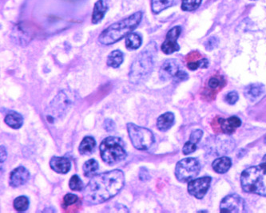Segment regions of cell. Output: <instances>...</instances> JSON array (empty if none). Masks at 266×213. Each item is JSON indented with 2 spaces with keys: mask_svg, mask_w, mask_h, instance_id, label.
<instances>
[{
  "mask_svg": "<svg viewBox=\"0 0 266 213\" xmlns=\"http://www.w3.org/2000/svg\"><path fill=\"white\" fill-rule=\"evenodd\" d=\"M125 185L123 171H112L96 174L83 189V200L89 205H100L117 195Z\"/></svg>",
  "mask_w": 266,
  "mask_h": 213,
  "instance_id": "6da1fadb",
  "label": "cell"
},
{
  "mask_svg": "<svg viewBox=\"0 0 266 213\" xmlns=\"http://www.w3.org/2000/svg\"><path fill=\"white\" fill-rule=\"evenodd\" d=\"M156 54L157 46L154 42H150L139 53L131 65L129 73L130 83L134 85L141 84L149 78L154 67Z\"/></svg>",
  "mask_w": 266,
  "mask_h": 213,
  "instance_id": "7a4b0ae2",
  "label": "cell"
},
{
  "mask_svg": "<svg viewBox=\"0 0 266 213\" xmlns=\"http://www.w3.org/2000/svg\"><path fill=\"white\" fill-rule=\"evenodd\" d=\"M142 15V12L138 11L111 25L99 35V42L103 45L109 46L128 36L140 24Z\"/></svg>",
  "mask_w": 266,
  "mask_h": 213,
  "instance_id": "3957f363",
  "label": "cell"
},
{
  "mask_svg": "<svg viewBox=\"0 0 266 213\" xmlns=\"http://www.w3.org/2000/svg\"><path fill=\"white\" fill-rule=\"evenodd\" d=\"M241 184L246 193L266 197V155L260 165L249 168L242 173Z\"/></svg>",
  "mask_w": 266,
  "mask_h": 213,
  "instance_id": "277c9868",
  "label": "cell"
},
{
  "mask_svg": "<svg viewBox=\"0 0 266 213\" xmlns=\"http://www.w3.org/2000/svg\"><path fill=\"white\" fill-rule=\"evenodd\" d=\"M102 159L109 165H115L125 160L127 153L125 144L118 137H108L102 141L99 147Z\"/></svg>",
  "mask_w": 266,
  "mask_h": 213,
  "instance_id": "5b68a950",
  "label": "cell"
},
{
  "mask_svg": "<svg viewBox=\"0 0 266 213\" xmlns=\"http://www.w3.org/2000/svg\"><path fill=\"white\" fill-rule=\"evenodd\" d=\"M74 93L67 91H60L50 103L45 110V116L47 121L54 123L64 117L75 102Z\"/></svg>",
  "mask_w": 266,
  "mask_h": 213,
  "instance_id": "8992f818",
  "label": "cell"
},
{
  "mask_svg": "<svg viewBox=\"0 0 266 213\" xmlns=\"http://www.w3.org/2000/svg\"><path fill=\"white\" fill-rule=\"evenodd\" d=\"M127 131L131 143L138 150H148L154 142L153 133L146 128L137 126L133 123H128Z\"/></svg>",
  "mask_w": 266,
  "mask_h": 213,
  "instance_id": "52a82bcc",
  "label": "cell"
},
{
  "mask_svg": "<svg viewBox=\"0 0 266 213\" xmlns=\"http://www.w3.org/2000/svg\"><path fill=\"white\" fill-rule=\"evenodd\" d=\"M201 170V165L197 159L185 158L176 165L175 175L181 182H188L194 180Z\"/></svg>",
  "mask_w": 266,
  "mask_h": 213,
  "instance_id": "ba28073f",
  "label": "cell"
},
{
  "mask_svg": "<svg viewBox=\"0 0 266 213\" xmlns=\"http://www.w3.org/2000/svg\"><path fill=\"white\" fill-rule=\"evenodd\" d=\"M235 147V141L230 137L221 136L212 138L207 142V150L214 154L223 155L230 153Z\"/></svg>",
  "mask_w": 266,
  "mask_h": 213,
  "instance_id": "9c48e42d",
  "label": "cell"
},
{
  "mask_svg": "<svg viewBox=\"0 0 266 213\" xmlns=\"http://www.w3.org/2000/svg\"><path fill=\"white\" fill-rule=\"evenodd\" d=\"M220 210L223 213H241L245 212V202L238 194H231L222 200Z\"/></svg>",
  "mask_w": 266,
  "mask_h": 213,
  "instance_id": "30bf717a",
  "label": "cell"
},
{
  "mask_svg": "<svg viewBox=\"0 0 266 213\" xmlns=\"http://www.w3.org/2000/svg\"><path fill=\"white\" fill-rule=\"evenodd\" d=\"M211 178L209 177H202L198 179L192 180L188 185V192L190 195L198 199H202L210 188Z\"/></svg>",
  "mask_w": 266,
  "mask_h": 213,
  "instance_id": "8fae6325",
  "label": "cell"
},
{
  "mask_svg": "<svg viewBox=\"0 0 266 213\" xmlns=\"http://www.w3.org/2000/svg\"><path fill=\"white\" fill-rule=\"evenodd\" d=\"M181 32V26H174L168 31L165 42L161 45V50L165 55H170L179 50V45L177 44V40Z\"/></svg>",
  "mask_w": 266,
  "mask_h": 213,
  "instance_id": "7c38bea8",
  "label": "cell"
},
{
  "mask_svg": "<svg viewBox=\"0 0 266 213\" xmlns=\"http://www.w3.org/2000/svg\"><path fill=\"white\" fill-rule=\"evenodd\" d=\"M30 178V173L25 167L19 166L14 169L10 175V186L13 188H18L25 185Z\"/></svg>",
  "mask_w": 266,
  "mask_h": 213,
  "instance_id": "4fadbf2b",
  "label": "cell"
},
{
  "mask_svg": "<svg viewBox=\"0 0 266 213\" xmlns=\"http://www.w3.org/2000/svg\"><path fill=\"white\" fill-rule=\"evenodd\" d=\"M179 69V65L174 59H167L161 66L159 78L161 81H167L175 76Z\"/></svg>",
  "mask_w": 266,
  "mask_h": 213,
  "instance_id": "5bb4252c",
  "label": "cell"
},
{
  "mask_svg": "<svg viewBox=\"0 0 266 213\" xmlns=\"http://www.w3.org/2000/svg\"><path fill=\"white\" fill-rule=\"evenodd\" d=\"M218 127L221 131L226 134H231L235 129L242 125L240 119L237 117H230L228 119L218 118Z\"/></svg>",
  "mask_w": 266,
  "mask_h": 213,
  "instance_id": "9a60e30c",
  "label": "cell"
},
{
  "mask_svg": "<svg viewBox=\"0 0 266 213\" xmlns=\"http://www.w3.org/2000/svg\"><path fill=\"white\" fill-rule=\"evenodd\" d=\"M50 166L56 173L66 174L70 171L71 163L67 157H53L50 161Z\"/></svg>",
  "mask_w": 266,
  "mask_h": 213,
  "instance_id": "2e32d148",
  "label": "cell"
},
{
  "mask_svg": "<svg viewBox=\"0 0 266 213\" xmlns=\"http://www.w3.org/2000/svg\"><path fill=\"white\" fill-rule=\"evenodd\" d=\"M107 9H108V6L104 0H99L95 2L93 14H92V22L94 24H98L103 20V18H104L107 13Z\"/></svg>",
  "mask_w": 266,
  "mask_h": 213,
  "instance_id": "e0dca14e",
  "label": "cell"
},
{
  "mask_svg": "<svg viewBox=\"0 0 266 213\" xmlns=\"http://www.w3.org/2000/svg\"><path fill=\"white\" fill-rule=\"evenodd\" d=\"M4 122L12 129H20L23 125V117L15 111H10L5 117Z\"/></svg>",
  "mask_w": 266,
  "mask_h": 213,
  "instance_id": "ac0fdd59",
  "label": "cell"
},
{
  "mask_svg": "<svg viewBox=\"0 0 266 213\" xmlns=\"http://www.w3.org/2000/svg\"><path fill=\"white\" fill-rule=\"evenodd\" d=\"M174 122V115L170 112L161 115L157 121V129L165 132L171 128Z\"/></svg>",
  "mask_w": 266,
  "mask_h": 213,
  "instance_id": "d6986e66",
  "label": "cell"
},
{
  "mask_svg": "<svg viewBox=\"0 0 266 213\" xmlns=\"http://www.w3.org/2000/svg\"><path fill=\"white\" fill-rule=\"evenodd\" d=\"M264 92V85L254 83V84L249 85L248 87H246L245 95L250 100H255L262 96Z\"/></svg>",
  "mask_w": 266,
  "mask_h": 213,
  "instance_id": "ffe728a7",
  "label": "cell"
},
{
  "mask_svg": "<svg viewBox=\"0 0 266 213\" xmlns=\"http://www.w3.org/2000/svg\"><path fill=\"white\" fill-rule=\"evenodd\" d=\"M96 147V141L92 137H85L79 147L81 155H91Z\"/></svg>",
  "mask_w": 266,
  "mask_h": 213,
  "instance_id": "44dd1931",
  "label": "cell"
},
{
  "mask_svg": "<svg viewBox=\"0 0 266 213\" xmlns=\"http://www.w3.org/2000/svg\"><path fill=\"white\" fill-rule=\"evenodd\" d=\"M177 3V0H151V9L154 14L169 8Z\"/></svg>",
  "mask_w": 266,
  "mask_h": 213,
  "instance_id": "7402d4cb",
  "label": "cell"
},
{
  "mask_svg": "<svg viewBox=\"0 0 266 213\" xmlns=\"http://www.w3.org/2000/svg\"><path fill=\"white\" fill-rule=\"evenodd\" d=\"M231 167V160L227 157L216 159L213 163L214 171L218 173H226Z\"/></svg>",
  "mask_w": 266,
  "mask_h": 213,
  "instance_id": "603a6c76",
  "label": "cell"
},
{
  "mask_svg": "<svg viewBox=\"0 0 266 213\" xmlns=\"http://www.w3.org/2000/svg\"><path fill=\"white\" fill-rule=\"evenodd\" d=\"M123 62V53L121 50H114L107 58V66L112 68H118Z\"/></svg>",
  "mask_w": 266,
  "mask_h": 213,
  "instance_id": "cb8c5ba5",
  "label": "cell"
},
{
  "mask_svg": "<svg viewBox=\"0 0 266 213\" xmlns=\"http://www.w3.org/2000/svg\"><path fill=\"white\" fill-rule=\"evenodd\" d=\"M99 169V165L98 161L95 159H90L83 165V173H84L85 177H93L94 176L96 175Z\"/></svg>",
  "mask_w": 266,
  "mask_h": 213,
  "instance_id": "d4e9b609",
  "label": "cell"
},
{
  "mask_svg": "<svg viewBox=\"0 0 266 213\" xmlns=\"http://www.w3.org/2000/svg\"><path fill=\"white\" fill-rule=\"evenodd\" d=\"M141 37L137 33H131L126 38V46L128 50H137L141 45Z\"/></svg>",
  "mask_w": 266,
  "mask_h": 213,
  "instance_id": "484cf974",
  "label": "cell"
},
{
  "mask_svg": "<svg viewBox=\"0 0 266 213\" xmlns=\"http://www.w3.org/2000/svg\"><path fill=\"white\" fill-rule=\"evenodd\" d=\"M28 198L24 196H20L17 197L16 199L14 201V209L18 212H25L29 208Z\"/></svg>",
  "mask_w": 266,
  "mask_h": 213,
  "instance_id": "4316f807",
  "label": "cell"
},
{
  "mask_svg": "<svg viewBox=\"0 0 266 213\" xmlns=\"http://www.w3.org/2000/svg\"><path fill=\"white\" fill-rule=\"evenodd\" d=\"M202 0H182V9L185 11H192L198 8Z\"/></svg>",
  "mask_w": 266,
  "mask_h": 213,
  "instance_id": "83f0119b",
  "label": "cell"
},
{
  "mask_svg": "<svg viewBox=\"0 0 266 213\" xmlns=\"http://www.w3.org/2000/svg\"><path fill=\"white\" fill-rule=\"evenodd\" d=\"M69 187L73 191H81L83 190L84 186H83V181L80 179V177L78 175H74L70 180Z\"/></svg>",
  "mask_w": 266,
  "mask_h": 213,
  "instance_id": "f1b7e54d",
  "label": "cell"
},
{
  "mask_svg": "<svg viewBox=\"0 0 266 213\" xmlns=\"http://www.w3.org/2000/svg\"><path fill=\"white\" fill-rule=\"evenodd\" d=\"M222 82H223V79L222 78H220V77H212L211 79L209 80L208 87H209L210 90L216 91V90H218L222 86Z\"/></svg>",
  "mask_w": 266,
  "mask_h": 213,
  "instance_id": "f546056e",
  "label": "cell"
},
{
  "mask_svg": "<svg viewBox=\"0 0 266 213\" xmlns=\"http://www.w3.org/2000/svg\"><path fill=\"white\" fill-rule=\"evenodd\" d=\"M78 201H79L78 196L72 194V193H68L63 198V205L65 207H69V206L76 203Z\"/></svg>",
  "mask_w": 266,
  "mask_h": 213,
  "instance_id": "4dcf8cb0",
  "label": "cell"
},
{
  "mask_svg": "<svg viewBox=\"0 0 266 213\" xmlns=\"http://www.w3.org/2000/svg\"><path fill=\"white\" fill-rule=\"evenodd\" d=\"M218 44H219L218 38H216V37H211L206 41V43H205V46H206V50H213L218 47Z\"/></svg>",
  "mask_w": 266,
  "mask_h": 213,
  "instance_id": "1f68e13d",
  "label": "cell"
},
{
  "mask_svg": "<svg viewBox=\"0 0 266 213\" xmlns=\"http://www.w3.org/2000/svg\"><path fill=\"white\" fill-rule=\"evenodd\" d=\"M196 149H197V144H194V143L189 141L185 144V145H184L182 151H183L184 154L188 155L194 153V151L196 150Z\"/></svg>",
  "mask_w": 266,
  "mask_h": 213,
  "instance_id": "d6a6232c",
  "label": "cell"
},
{
  "mask_svg": "<svg viewBox=\"0 0 266 213\" xmlns=\"http://www.w3.org/2000/svg\"><path fill=\"white\" fill-rule=\"evenodd\" d=\"M202 135H203V132L201 129L193 131L191 135H190V141L194 143V144H198L201 138H202Z\"/></svg>",
  "mask_w": 266,
  "mask_h": 213,
  "instance_id": "836d02e7",
  "label": "cell"
},
{
  "mask_svg": "<svg viewBox=\"0 0 266 213\" xmlns=\"http://www.w3.org/2000/svg\"><path fill=\"white\" fill-rule=\"evenodd\" d=\"M189 75L185 71H177L175 76L173 77V82L174 83H181L184 81L187 80Z\"/></svg>",
  "mask_w": 266,
  "mask_h": 213,
  "instance_id": "e575fe53",
  "label": "cell"
},
{
  "mask_svg": "<svg viewBox=\"0 0 266 213\" xmlns=\"http://www.w3.org/2000/svg\"><path fill=\"white\" fill-rule=\"evenodd\" d=\"M238 95L236 92H230L228 95H226V101L230 105H234L238 102Z\"/></svg>",
  "mask_w": 266,
  "mask_h": 213,
  "instance_id": "d590c367",
  "label": "cell"
},
{
  "mask_svg": "<svg viewBox=\"0 0 266 213\" xmlns=\"http://www.w3.org/2000/svg\"><path fill=\"white\" fill-rule=\"evenodd\" d=\"M103 126H104V129H105L107 132L114 131L115 129V121L111 118L106 119L105 121H104V124H103Z\"/></svg>",
  "mask_w": 266,
  "mask_h": 213,
  "instance_id": "8d00e7d4",
  "label": "cell"
},
{
  "mask_svg": "<svg viewBox=\"0 0 266 213\" xmlns=\"http://www.w3.org/2000/svg\"><path fill=\"white\" fill-rule=\"evenodd\" d=\"M139 178L141 181H146L150 179L149 172L145 168H141L139 172Z\"/></svg>",
  "mask_w": 266,
  "mask_h": 213,
  "instance_id": "74e56055",
  "label": "cell"
},
{
  "mask_svg": "<svg viewBox=\"0 0 266 213\" xmlns=\"http://www.w3.org/2000/svg\"><path fill=\"white\" fill-rule=\"evenodd\" d=\"M188 68L191 71H195L197 69L199 68V61L198 62H190L187 65Z\"/></svg>",
  "mask_w": 266,
  "mask_h": 213,
  "instance_id": "f35d334b",
  "label": "cell"
},
{
  "mask_svg": "<svg viewBox=\"0 0 266 213\" xmlns=\"http://www.w3.org/2000/svg\"><path fill=\"white\" fill-rule=\"evenodd\" d=\"M6 156H7V153H6V149L5 147L1 146V163H3L5 160H6Z\"/></svg>",
  "mask_w": 266,
  "mask_h": 213,
  "instance_id": "ab89813d",
  "label": "cell"
},
{
  "mask_svg": "<svg viewBox=\"0 0 266 213\" xmlns=\"http://www.w3.org/2000/svg\"><path fill=\"white\" fill-rule=\"evenodd\" d=\"M208 66H209V62L207 59H203L199 60L200 68H207Z\"/></svg>",
  "mask_w": 266,
  "mask_h": 213,
  "instance_id": "60d3db41",
  "label": "cell"
},
{
  "mask_svg": "<svg viewBox=\"0 0 266 213\" xmlns=\"http://www.w3.org/2000/svg\"><path fill=\"white\" fill-rule=\"evenodd\" d=\"M265 141H266V140H265Z\"/></svg>",
  "mask_w": 266,
  "mask_h": 213,
  "instance_id": "b9f144b4",
  "label": "cell"
}]
</instances>
